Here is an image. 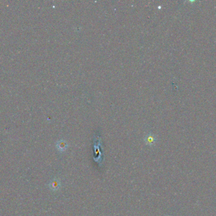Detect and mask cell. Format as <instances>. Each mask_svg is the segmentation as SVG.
<instances>
[{
	"mask_svg": "<svg viewBox=\"0 0 216 216\" xmlns=\"http://www.w3.org/2000/svg\"><path fill=\"white\" fill-rule=\"evenodd\" d=\"M56 148L61 152H65L68 148V143L65 140H59L56 143Z\"/></svg>",
	"mask_w": 216,
	"mask_h": 216,
	"instance_id": "3957f363",
	"label": "cell"
},
{
	"mask_svg": "<svg viewBox=\"0 0 216 216\" xmlns=\"http://www.w3.org/2000/svg\"><path fill=\"white\" fill-rule=\"evenodd\" d=\"M61 186V182L58 179H54L51 180L49 183V188L52 191H57L59 189Z\"/></svg>",
	"mask_w": 216,
	"mask_h": 216,
	"instance_id": "7a4b0ae2",
	"label": "cell"
},
{
	"mask_svg": "<svg viewBox=\"0 0 216 216\" xmlns=\"http://www.w3.org/2000/svg\"><path fill=\"white\" fill-rule=\"evenodd\" d=\"M157 141L156 137L155 136V135L151 133H149L145 136L144 138V142L146 143V144L149 145V146H152L155 143H156Z\"/></svg>",
	"mask_w": 216,
	"mask_h": 216,
	"instance_id": "6da1fadb",
	"label": "cell"
}]
</instances>
